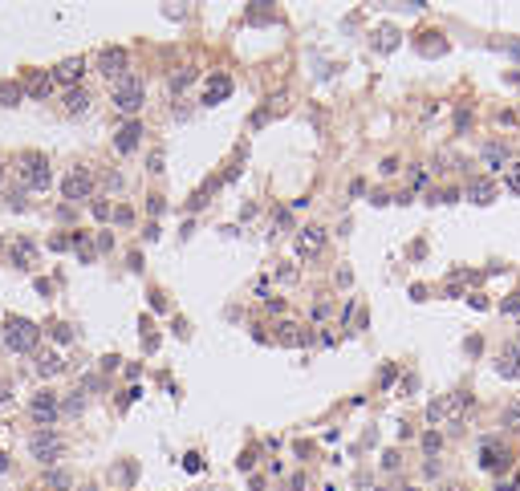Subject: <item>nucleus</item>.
I'll use <instances>...</instances> for the list:
<instances>
[{
  "label": "nucleus",
  "mask_w": 520,
  "mask_h": 491,
  "mask_svg": "<svg viewBox=\"0 0 520 491\" xmlns=\"http://www.w3.org/2000/svg\"><path fill=\"white\" fill-rule=\"evenodd\" d=\"M0 337H4V345H8L13 353H33V350H37V341H41V329L33 325L29 317H8Z\"/></svg>",
  "instance_id": "nucleus-1"
},
{
  "label": "nucleus",
  "mask_w": 520,
  "mask_h": 491,
  "mask_svg": "<svg viewBox=\"0 0 520 491\" xmlns=\"http://www.w3.org/2000/svg\"><path fill=\"white\" fill-rule=\"evenodd\" d=\"M114 106L122 114H139L142 110V77L139 73H122L114 81Z\"/></svg>",
  "instance_id": "nucleus-2"
},
{
  "label": "nucleus",
  "mask_w": 520,
  "mask_h": 491,
  "mask_svg": "<svg viewBox=\"0 0 520 491\" xmlns=\"http://www.w3.org/2000/svg\"><path fill=\"white\" fill-rule=\"evenodd\" d=\"M29 451H33V459H37V463H57V459L66 455V443H61L53 430H37V435H33V443H29Z\"/></svg>",
  "instance_id": "nucleus-3"
},
{
  "label": "nucleus",
  "mask_w": 520,
  "mask_h": 491,
  "mask_svg": "<svg viewBox=\"0 0 520 491\" xmlns=\"http://www.w3.org/2000/svg\"><path fill=\"white\" fill-rule=\"evenodd\" d=\"M21 183L29 191L49 187V163L41 159V155H21Z\"/></svg>",
  "instance_id": "nucleus-4"
},
{
  "label": "nucleus",
  "mask_w": 520,
  "mask_h": 491,
  "mask_svg": "<svg viewBox=\"0 0 520 491\" xmlns=\"http://www.w3.org/2000/svg\"><path fill=\"white\" fill-rule=\"evenodd\" d=\"M61 195L66 199H90L94 195V175L90 171H70L66 183H61Z\"/></svg>",
  "instance_id": "nucleus-5"
},
{
  "label": "nucleus",
  "mask_w": 520,
  "mask_h": 491,
  "mask_svg": "<svg viewBox=\"0 0 520 491\" xmlns=\"http://www.w3.org/2000/svg\"><path fill=\"white\" fill-rule=\"evenodd\" d=\"M98 70L106 73V77H122L126 73V49H102Z\"/></svg>",
  "instance_id": "nucleus-6"
},
{
  "label": "nucleus",
  "mask_w": 520,
  "mask_h": 491,
  "mask_svg": "<svg viewBox=\"0 0 520 491\" xmlns=\"http://www.w3.org/2000/svg\"><path fill=\"white\" fill-rule=\"evenodd\" d=\"M496 374L500 377H520V345H504L496 353Z\"/></svg>",
  "instance_id": "nucleus-7"
},
{
  "label": "nucleus",
  "mask_w": 520,
  "mask_h": 491,
  "mask_svg": "<svg viewBox=\"0 0 520 491\" xmlns=\"http://www.w3.org/2000/svg\"><path fill=\"white\" fill-rule=\"evenodd\" d=\"M321 248H326V228H305L297 235V252L301 256H317Z\"/></svg>",
  "instance_id": "nucleus-8"
},
{
  "label": "nucleus",
  "mask_w": 520,
  "mask_h": 491,
  "mask_svg": "<svg viewBox=\"0 0 520 491\" xmlns=\"http://www.w3.org/2000/svg\"><path fill=\"white\" fill-rule=\"evenodd\" d=\"M228 94H232V77H228V73H215L212 81H208V90H204V106H215V102H224Z\"/></svg>",
  "instance_id": "nucleus-9"
},
{
  "label": "nucleus",
  "mask_w": 520,
  "mask_h": 491,
  "mask_svg": "<svg viewBox=\"0 0 520 491\" xmlns=\"http://www.w3.org/2000/svg\"><path fill=\"white\" fill-rule=\"evenodd\" d=\"M139 139H142V122H126L118 130V139H114V150H118V155H130V150L139 146Z\"/></svg>",
  "instance_id": "nucleus-10"
},
{
  "label": "nucleus",
  "mask_w": 520,
  "mask_h": 491,
  "mask_svg": "<svg viewBox=\"0 0 520 491\" xmlns=\"http://www.w3.org/2000/svg\"><path fill=\"white\" fill-rule=\"evenodd\" d=\"M82 70H86V61L82 57H66L57 70H53V81H66V86H77V77H82Z\"/></svg>",
  "instance_id": "nucleus-11"
},
{
  "label": "nucleus",
  "mask_w": 520,
  "mask_h": 491,
  "mask_svg": "<svg viewBox=\"0 0 520 491\" xmlns=\"http://www.w3.org/2000/svg\"><path fill=\"white\" fill-rule=\"evenodd\" d=\"M29 410H33V419H37V422H53V419H57V410H61V406H57V398H53V394H37V398H33V406H29Z\"/></svg>",
  "instance_id": "nucleus-12"
},
{
  "label": "nucleus",
  "mask_w": 520,
  "mask_h": 491,
  "mask_svg": "<svg viewBox=\"0 0 520 491\" xmlns=\"http://www.w3.org/2000/svg\"><path fill=\"white\" fill-rule=\"evenodd\" d=\"M480 463L488 471H500V467H508V451L500 443H484V451H480Z\"/></svg>",
  "instance_id": "nucleus-13"
},
{
  "label": "nucleus",
  "mask_w": 520,
  "mask_h": 491,
  "mask_svg": "<svg viewBox=\"0 0 520 491\" xmlns=\"http://www.w3.org/2000/svg\"><path fill=\"white\" fill-rule=\"evenodd\" d=\"M468 199H472V203H480V208H484V203H492V199H496V183H492V179H480V183H472V187H468Z\"/></svg>",
  "instance_id": "nucleus-14"
},
{
  "label": "nucleus",
  "mask_w": 520,
  "mask_h": 491,
  "mask_svg": "<svg viewBox=\"0 0 520 491\" xmlns=\"http://www.w3.org/2000/svg\"><path fill=\"white\" fill-rule=\"evenodd\" d=\"M49 90H53V73H33L24 81V94H33V98H45Z\"/></svg>",
  "instance_id": "nucleus-15"
},
{
  "label": "nucleus",
  "mask_w": 520,
  "mask_h": 491,
  "mask_svg": "<svg viewBox=\"0 0 520 491\" xmlns=\"http://www.w3.org/2000/svg\"><path fill=\"white\" fill-rule=\"evenodd\" d=\"M484 163L492 166V171H504V166H508V150H504L500 142H488V146H484Z\"/></svg>",
  "instance_id": "nucleus-16"
},
{
  "label": "nucleus",
  "mask_w": 520,
  "mask_h": 491,
  "mask_svg": "<svg viewBox=\"0 0 520 491\" xmlns=\"http://www.w3.org/2000/svg\"><path fill=\"white\" fill-rule=\"evenodd\" d=\"M37 374H41V377H57V374H61V357H57V353H41V357H37Z\"/></svg>",
  "instance_id": "nucleus-17"
},
{
  "label": "nucleus",
  "mask_w": 520,
  "mask_h": 491,
  "mask_svg": "<svg viewBox=\"0 0 520 491\" xmlns=\"http://www.w3.org/2000/svg\"><path fill=\"white\" fill-rule=\"evenodd\" d=\"M66 110H70V114H86V110H90V94H86V90H70V94H66Z\"/></svg>",
  "instance_id": "nucleus-18"
},
{
  "label": "nucleus",
  "mask_w": 520,
  "mask_h": 491,
  "mask_svg": "<svg viewBox=\"0 0 520 491\" xmlns=\"http://www.w3.org/2000/svg\"><path fill=\"white\" fill-rule=\"evenodd\" d=\"M33 256H37L33 240H17V244H13V260H17L21 268H29V264H33Z\"/></svg>",
  "instance_id": "nucleus-19"
},
{
  "label": "nucleus",
  "mask_w": 520,
  "mask_h": 491,
  "mask_svg": "<svg viewBox=\"0 0 520 491\" xmlns=\"http://www.w3.org/2000/svg\"><path fill=\"white\" fill-rule=\"evenodd\" d=\"M24 98V86H17V81H4L0 86V106H17Z\"/></svg>",
  "instance_id": "nucleus-20"
},
{
  "label": "nucleus",
  "mask_w": 520,
  "mask_h": 491,
  "mask_svg": "<svg viewBox=\"0 0 520 491\" xmlns=\"http://www.w3.org/2000/svg\"><path fill=\"white\" fill-rule=\"evenodd\" d=\"M427 419H431V422L451 419V398H439V402H431V406H427Z\"/></svg>",
  "instance_id": "nucleus-21"
},
{
  "label": "nucleus",
  "mask_w": 520,
  "mask_h": 491,
  "mask_svg": "<svg viewBox=\"0 0 520 491\" xmlns=\"http://www.w3.org/2000/svg\"><path fill=\"white\" fill-rule=\"evenodd\" d=\"M504 426H508V430H520V398H517V402H508V410H504Z\"/></svg>",
  "instance_id": "nucleus-22"
},
{
  "label": "nucleus",
  "mask_w": 520,
  "mask_h": 491,
  "mask_svg": "<svg viewBox=\"0 0 520 491\" xmlns=\"http://www.w3.org/2000/svg\"><path fill=\"white\" fill-rule=\"evenodd\" d=\"M281 341H284V345H301L305 337H301V329H297V325H281Z\"/></svg>",
  "instance_id": "nucleus-23"
},
{
  "label": "nucleus",
  "mask_w": 520,
  "mask_h": 491,
  "mask_svg": "<svg viewBox=\"0 0 520 491\" xmlns=\"http://www.w3.org/2000/svg\"><path fill=\"white\" fill-rule=\"evenodd\" d=\"M439 446H443V439H439V430H431V435L423 439V451H427V455H439Z\"/></svg>",
  "instance_id": "nucleus-24"
},
{
  "label": "nucleus",
  "mask_w": 520,
  "mask_h": 491,
  "mask_svg": "<svg viewBox=\"0 0 520 491\" xmlns=\"http://www.w3.org/2000/svg\"><path fill=\"white\" fill-rule=\"evenodd\" d=\"M504 313H508V317H520V288L508 297V301H504Z\"/></svg>",
  "instance_id": "nucleus-25"
},
{
  "label": "nucleus",
  "mask_w": 520,
  "mask_h": 491,
  "mask_svg": "<svg viewBox=\"0 0 520 491\" xmlns=\"http://www.w3.org/2000/svg\"><path fill=\"white\" fill-rule=\"evenodd\" d=\"M191 77H195V73H191V70H183L179 77H175V81H171V90H188V86H191Z\"/></svg>",
  "instance_id": "nucleus-26"
},
{
  "label": "nucleus",
  "mask_w": 520,
  "mask_h": 491,
  "mask_svg": "<svg viewBox=\"0 0 520 491\" xmlns=\"http://www.w3.org/2000/svg\"><path fill=\"white\" fill-rule=\"evenodd\" d=\"M508 191H517V195H520V163L508 171Z\"/></svg>",
  "instance_id": "nucleus-27"
},
{
  "label": "nucleus",
  "mask_w": 520,
  "mask_h": 491,
  "mask_svg": "<svg viewBox=\"0 0 520 491\" xmlns=\"http://www.w3.org/2000/svg\"><path fill=\"white\" fill-rule=\"evenodd\" d=\"M378 37H382V41H378L382 49H395V29H382Z\"/></svg>",
  "instance_id": "nucleus-28"
},
{
  "label": "nucleus",
  "mask_w": 520,
  "mask_h": 491,
  "mask_svg": "<svg viewBox=\"0 0 520 491\" xmlns=\"http://www.w3.org/2000/svg\"><path fill=\"white\" fill-rule=\"evenodd\" d=\"M94 215H98V219H110V203H106V199H98V203H94Z\"/></svg>",
  "instance_id": "nucleus-29"
},
{
  "label": "nucleus",
  "mask_w": 520,
  "mask_h": 491,
  "mask_svg": "<svg viewBox=\"0 0 520 491\" xmlns=\"http://www.w3.org/2000/svg\"><path fill=\"white\" fill-rule=\"evenodd\" d=\"M49 483H53V488H66V483H70V479H66V475H61V471H49Z\"/></svg>",
  "instance_id": "nucleus-30"
},
{
  "label": "nucleus",
  "mask_w": 520,
  "mask_h": 491,
  "mask_svg": "<svg viewBox=\"0 0 520 491\" xmlns=\"http://www.w3.org/2000/svg\"><path fill=\"white\" fill-rule=\"evenodd\" d=\"M183 467H188V471H199L204 463H199V455H188V459H183Z\"/></svg>",
  "instance_id": "nucleus-31"
},
{
  "label": "nucleus",
  "mask_w": 520,
  "mask_h": 491,
  "mask_svg": "<svg viewBox=\"0 0 520 491\" xmlns=\"http://www.w3.org/2000/svg\"><path fill=\"white\" fill-rule=\"evenodd\" d=\"M500 49H508L512 57H520V41H500Z\"/></svg>",
  "instance_id": "nucleus-32"
},
{
  "label": "nucleus",
  "mask_w": 520,
  "mask_h": 491,
  "mask_svg": "<svg viewBox=\"0 0 520 491\" xmlns=\"http://www.w3.org/2000/svg\"><path fill=\"white\" fill-rule=\"evenodd\" d=\"M0 471H8V459H4V455H0Z\"/></svg>",
  "instance_id": "nucleus-33"
},
{
  "label": "nucleus",
  "mask_w": 520,
  "mask_h": 491,
  "mask_svg": "<svg viewBox=\"0 0 520 491\" xmlns=\"http://www.w3.org/2000/svg\"><path fill=\"white\" fill-rule=\"evenodd\" d=\"M0 179H4V166H0Z\"/></svg>",
  "instance_id": "nucleus-34"
},
{
  "label": "nucleus",
  "mask_w": 520,
  "mask_h": 491,
  "mask_svg": "<svg viewBox=\"0 0 520 491\" xmlns=\"http://www.w3.org/2000/svg\"><path fill=\"white\" fill-rule=\"evenodd\" d=\"M406 491H419V488H406Z\"/></svg>",
  "instance_id": "nucleus-35"
},
{
  "label": "nucleus",
  "mask_w": 520,
  "mask_h": 491,
  "mask_svg": "<svg viewBox=\"0 0 520 491\" xmlns=\"http://www.w3.org/2000/svg\"><path fill=\"white\" fill-rule=\"evenodd\" d=\"M86 491H94V488H86Z\"/></svg>",
  "instance_id": "nucleus-36"
}]
</instances>
